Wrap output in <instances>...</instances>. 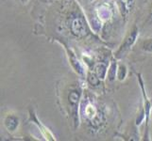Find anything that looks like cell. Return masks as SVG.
Returning <instances> with one entry per match:
<instances>
[{
  "instance_id": "52a82bcc",
  "label": "cell",
  "mask_w": 152,
  "mask_h": 141,
  "mask_svg": "<svg viewBox=\"0 0 152 141\" xmlns=\"http://www.w3.org/2000/svg\"><path fill=\"white\" fill-rule=\"evenodd\" d=\"M115 74H116V63L113 62L112 64L111 68L108 72V76H109V79L111 81H113L115 79Z\"/></svg>"
},
{
  "instance_id": "277c9868",
  "label": "cell",
  "mask_w": 152,
  "mask_h": 141,
  "mask_svg": "<svg viewBox=\"0 0 152 141\" xmlns=\"http://www.w3.org/2000/svg\"><path fill=\"white\" fill-rule=\"evenodd\" d=\"M19 125V119L17 117L10 115L6 119H5V126L10 132H13L16 130V128Z\"/></svg>"
},
{
  "instance_id": "30bf717a",
  "label": "cell",
  "mask_w": 152,
  "mask_h": 141,
  "mask_svg": "<svg viewBox=\"0 0 152 141\" xmlns=\"http://www.w3.org/2000/svg\"><path fill=\"white\" fill-rule=\"evenodd\" d=\"M143 49L146 52H152V39H148L144 41Z\"/></svg>"
},
{
  "instance_id": "8fae6325",
  "label": "cell",
  "mask_w": 152,
  "mask_h": 141,
  "mask_svg": "<svg viewBox=\"0 0 152 141\" xmlns=\"http://www.w3.org/2000/svg\"><path fill=\"white\" fill-rule=\"evenodd\" d=\"M88 80H89V82L91 83V84L97 85L98 83H99V77L97 75H95V74H93V75L91 74V75H89Z\"/></svg>"
},
{
  "instance_id": "9c48e42d",
  "label": "cell",
  "mask_w": 152,
  "mask_h": 141,
  "mask_svg": "<svg viewBox=\"0 0 152 141\" xmlns=\"http://www.w3.org/2000/svg\"><path fill=\"white\" fill-rule=\"evenodd\" d=\"M126 74H127V69H126V67L124 65H121L119 67L118 74H117L119 80H124L126 77Z\"/></svg>"
},
{
  "instance_id": "ba28073f",
  "label": "cell",
  "mask_w": 152,
  "mask_h": 141,
  "mask_svg": "<svg viewBox=\"0 0 152 141\" xmlns=\"http://www.w3.org/2000/svg\"><path fill=\"white\" fill-rule=\"evenodd\" d=\"M96 114H97L96 110L95 108H94V106H87V108H86V115H87V117L89 119H93Z\"/></svg>"
},
{
  "instance_id": "3957f363",
  "label": "cell",
  "mask_w": 152,
  "mask_h": 141,
  "mask_svg": "<svg viewBox=\"0 0 152 141\" xmlns=\"http://www.w3.org/2000/svg\"><path fill=\"white\" fill-rule=\"evenodd\" d=\"M118 4L123 15H128L132 10L134 0H118Z\"/></svg>"
},
{
  "instance_id": "8992f818",
  "label": "cell",
  "mask_w": 152,
  "mask_h": 141,
  "mask_svg": "<svg viewBox=\"0 0 152 141\" xmlns=\"http://www.w3.org/2000/svg\"><path fill=\"white\" fill-rule=\"evenodd\" d=\"M106 74H107V66L105 64L100 63L96 67V74L99 78L103 79V78L105 77V75H106Z\"/></svg>"
},
{
  "instance_id": "6da1fadb",
  "label": "cell",
  "mask_w": 152,
  "mask_h": 141,
  "mask_svg": "<svg viewBox=\"0 0 152 141\" xmlns=\"http://www.w3.org/2000/svg\"><path fill=\"white\" fill-rule=\"evenodd\" d=\"M70 28L72 33L77 37H83L87 33V27L84 19L80 16L75 17L72 20Z\"/></svg>"
},
{
  "instance_id": "5b68a950",
  "label": "cell",
  "mask_w": 152,
  "mask_h": 141,
  "mask_svg": "<svg viewBox=\"0 0 152 141\" xmlns=\"http://www.w3.org/2000/svg\"><path fill=\"white\" fill-rule=\"evenodd\" d=\"M80 93L77 90L71 91L69 96H68V99H69V103L74 110H77V103H78V101H80Z\"/></svg>"
},
{
  "instance_id": "7c38bea8",
  "label": "cell",
  "mask_w": 152,
  "mask_h": 141,
  "mask_svg": "<svg viewBox=\"0 0 152 141\" xmlns=\"http://www.w3.org/2000/svg\"><path fill=\"white\" fill-rule=\"evenodd\" d=\"M149 21H150V23H152V7H151L150 13H149Z\"/></svg>"
},
{
  "instance_id": "7a4b0ae2",
  "label": "cell",
  "mask_w": 152,
  "mask_h": 141,
  "mask_svg": "<svg viewBox=\"0 0 152 141\" xmlns=\"http://www.w3.org/2000/svg\"><path fill=\"white\" fill-rule=\"evenodd\" d=\"M138 37V29L137 27H134L133 30L130 32V34L128 36L126 40H124V43H122V45L120 46V48L118 50V52L116 53V56L117 57H121L123 56L124 53H126L130 47L133 45V43H135L136 39Z\"/></svg>"
}]
</instances>
